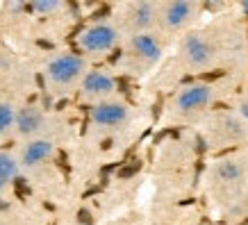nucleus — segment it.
<instances>
[{
  "label": "nucleus",
  "mask_w": 248,
  "mask_h": 225,
  "mask_svg": "<svg viewBox=\"0 0 248 225\" xmlns=\"http://www.w3.org/2000/svg\"><path fill=\"white\" fill-rule=\"evenodd\" d=\"M16 178V162L9 155H0V189L7 187Z\"/></svg>",
  "instance_id": "12"
},
{
  "label": "nucleus",
  "mask_w": 248,
  "mask_h": 225,
  "mask_svg": "<svg viewBox=\"0 0 248 225\" xmlns=\"http://www.w3.org/2000/svg\"><path fill=\"white\" fill-rule=\"evenodd\" d=\"M60 5L62 2H57V0H37V2H32L30 7L34 12H39V14H50L55 9H60Z\"/></svg>",
  "instance_id": "15"
},
{
  "label": "nucleus",
  "mask_w": 248,
  "mask_h": 225,
  "mask_svg": "<svg viewBox=\"0 0 248 225\" xmlns=\"http://www.w3.org/2000/svg\"><path fill=\"white\" fill-rule=\"evenodd\" d=\"M182 53L187 57V61L191 66H205V64H210L212 60V45L205 41L203 37H198V34H189L185 41H182Z\"/></svg>",
  "instance_id": "3"
},
{
  "label": "nucleus",
  "mask_w": 248,
  "mask_h": 225,
  "mask_svg": "<svg viewBox=\"0 0 248 225\" xmlns=\"http://www.w3.org/2000/svg\"><path fill=\"white\" fill-rule=\"evenodd\" d=\"M153 21H155V7H153L151 2H139L132 12V23H135L139 30H146V28H151Z\"/></svg>",
  "instance_id": "11"
},
{
  "label": "nucleus",
  "mask_w": 248,
  "mask_h": 225,
  "mask_svg": "<svg viewBox=\"0 0 248 225\" xmlns=\"http://www.w3.org/2000/svg\"><path fill=\"white\" fill-rule=\"evenodd\" d=\"M241 9H244V14H246V18H248V0H244V2H241Z\"/></svg>",
  "instance_id": "20"
},
{
  "label": "nucleus",
  "mask_w": 248,
  "mask_h": 225,
  "mask_svg": "<svg viewBox=\"0 0 248 225\" xmlns=\"http://www.w3.org/2000/svg\"><path fill=\"white\" fill-rule=\"evenodd\" d=\"M191 2L187 0H175V2H169L164 7V23L166 28H171V30H178L182 28L185 23L189 21V16H191Z\"/></svg>",
  "instance_id": "6"
},
{
  "label": "nucleus",
  "mask_w": 248,
  "mask_h": 225,
  "mask_svg": "<svg viewBox=\"0 0 248 225\" xmlns=\"http://www.w3.org/2000/svg\"><path fill=\"white\" fill-rule=\"evenodd\" d=\"M139 168H141V162H139V159H132V162H128L125 166L119 168V178L121 180H128V178H132V175L139 173Z\"/></svg>",
  "instance_id": "16"
},
{
  "label": "nucleus",
  "mask_w": 248,
  "mask_h": 225,
  "mask_svg": "<svg viewBox=\"0 0 248 225\" xmlns=\"http://www.w3.org/2000/svg\"><path fill=\"white\" fill-rule=\"evenodd\" d=\"M14 123V109L7 103H0V135Z\"/></svg>",
  "instance_id": "14"
},
{
  "label": "nucleus",
  "mask_w": 248,
  "mask_h": 225,
  "mask_svg": "<svg viewBox=\"0 0 248 225\" xmlns=\"http://www.w3.org/2000/svg\"><path fill=\"white\" fill-rule=\"evenodd\" d=\"M14 123H16V130L21 132V135H34L41 125H44V116L39 109L34 107H25L21 112L14 116Z\"/></svg>",
  "instance_id": "8"
},
{
  "label": "nucleus",
  "mask_w": 248,
  "mask_h": 225,
  "mask_svg": "<svg viewBox=\"0 0 248 225\" xmlns=\"http://www.w3.org/2000/svg\"><path fill=\"white\" fill-rule=\"evenodd\" d=\"M84 71V60L78 55H60L48 64V77L57 84H68Z\"/></svg>",
  "instance_id": "1"
},
{
  "label": "nucleus",
  "mask_w": 248,
  "mask_h": 225,
  "mask_svg": "<svg viewBox=\"0 0 248 225\" xmlns=\"http://www.w3.org/2000/svg\"><path fill=\"white\" fill-rule=\"evenodd\" d=\"M82 89L89 96H105V93H109L114 89V80L109 75L100 73V71H91V73L84 75Z\"/></svg>",
  "instance_id": "7"
},
{
  "label": "nucleus",
  "mask_w": 248,
  "mask_h": 225,
  "mask_svg": "<svg viewBox=\"0 0 248 225\" xmlns=\"http://www.w3.org/2000/svg\"><path fill=\"white\" fill-rule=\"evenodd\" d=\"M217 175L221 178V180L232 182V180H239L241 168L234 164V162H221V164L217 166Z\"/></svg>",
  "instance_id": "13"
},
{
  "label": "nucleus",
  "mask_w": 248,
  "mask_h": 225,
  "mask_svg": "<svg viewBox=\"0 0 248 225\" xmlns=\"http://www.w3.org/2000/svg\"><path fill=\"white\" fill-rule=\"evenodd\" d=\"M116 39H119V34L114 28L98 23V25H91L80 34V45L89 53H105L116 44Z\"/></svg>",
  "instance_id": "2"
},
{
  "label": "nucleus",
  "mask_w": 248,
  "mask_h": 225,
  "mask_svg": "<svg viewBox=\"0 0 248 225\" xmlns=\"http://www.w3.org/2000/svg\"><path fill=\"white\" fill-rule=\"evenodd\" d=\"M241 116L248 120V103H244V105H241Z\"/></svg>",
  "instance_id": "19"
},
{
  "label": "nucleus",
  "mask_w": 248,
  "mask_h": 225,
  "mask_svg": "<svg viewBox=\"0 0 248 225\" xmlns=\"http://www.w3.org/2000/svg\"><path fill=\"white\" fill-rule=\"evenodd\" d=\"M210 100H212V89L207 84H191V87L180 91V96H178V107H180L182 112H191V109L205 107Z\"/></svg>",
  "instance_id": "4"
},
{
  "label": "nucleus",
  "mask_w": 248,
  "mask_h": 225,
  "mask_svg": "<svg viewBox=\"0 0 248 225\" xmlns=\"http://www.w3.org/2000/svg\"><path fill=\"white\" fill-rule=\"evenodd\" d=\"M132 48H135V53L146 61H157L159 55H162V48H159L157 39L151 37V34H137L132 39Z\"/></svg>",
  "instance_id": "9"
},
{
  "label": "nucleus",
  "mask_w": 248,
  "mask_h": 225,
  "mask_svg": "<svg viewBox=\"0 0 248 225\" xmlns=\"http://www.w3.org/2000/svg\"><path fill=\"white\" fill-rule=\"evenodd\" d=\"M78 221H80V223H84V225H93V218H91V214L87 210L78 211Z\"/></svg>",
  "instance_id": "17"
},
{
  "label": "nucleus",
  "mask_w": 248,
  "mask_h": 225,
  "mask_svg": "<svg viewBox=\"0 0 248 225\" xmlns=\"http://www.w3.org/2000/svg\"><path fill=\"white\" fill-rule=\"evenodd\" d=\"M107 12H109V7H103V9H100V12H96V14L91 16V18H93V21H100V18H105V14H107Z\"/></svg>",
  "instance_id": "18"
},
{
  "label": "nucleus",
  "mask_w": 248,
  "mask_h": 225,
  "mask_svg": "<svg viewBox=\"0 0 248 225\" xmlns=\"http://www.w3.org/2000/svg\"><path fill=\"white\" fill-rule=\"evenodd\" d=\"M50 152H53V143L50 141H46V139L32 141V143H28V148L23 150V164L34 166V164H39V162H44Z\"/></svg>",
  "instance_id": "10"
},
{
  "label": "nucleus",
  "mask_w": 248,
  "mask_h": 225,
  "mask_svg": "<svg viewBox=\"0 0 248 225\" xmlns=\"http://www.w3.org/2000/svg\"><path fill=\"white\" fill-rule=\"evenodd\" d=\"M128 116V109L119 103H100L91 109V119L96 120L98 125H119Z\"/></svg>",
  "instance_id": "5"
}]
</instances>
